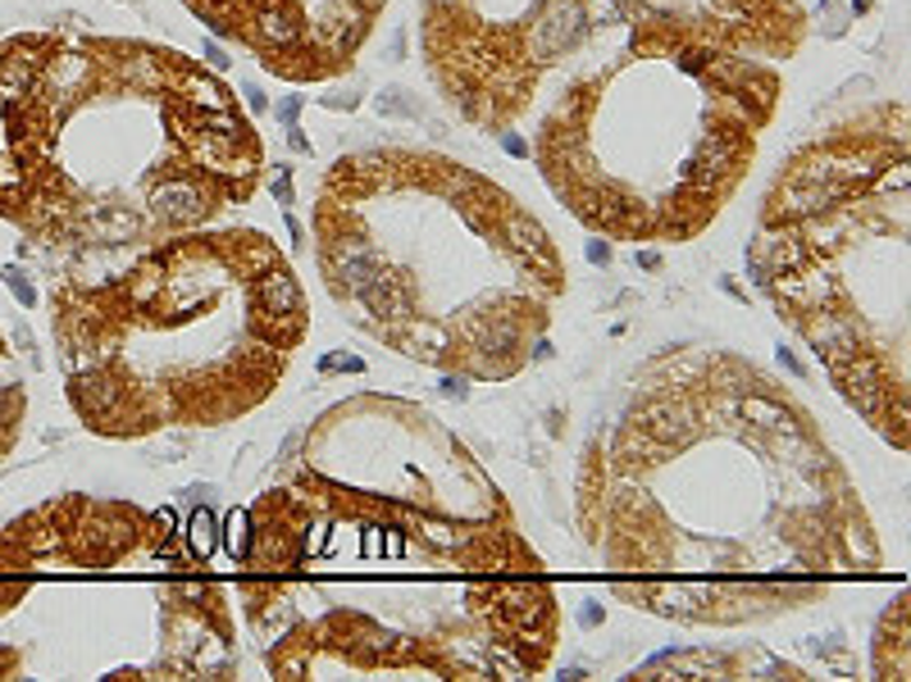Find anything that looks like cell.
Returning <instances> with one entry per match:
<instances>
[{"instance_id":"6da1fadb","label":"cell","mask_w":911,"mask_h":682,"mask_svg":"<svg viewBox=\"0 0 911 682\" xmlns=\"http://www.w3.org/2000/svg\"><path fill=\"white\" fill-rule=\"evenodd\" d=\"M256 300H260V315H269L273 323L288 319V323H301V309H306V296H301V283L283 269V264H269L256 273Z\"/></svg>"},{"instance_id":"7a4b0ae2","label":"cell","mask_w":911,"mask_h":682,"mask_svg":"<svg viewBox=\"0 0 911 682\" xmlns=\"http://www.w3.org/2000/svg\"><path fill=\"white\" fill-rule=\"evenodd\" d=\"M224 542H228V555H233V560H251L256 528H251V514H247V510H233V514L224 519Z\"/></svg>"},{"instance_id":"3957f363","label":"cell","mask_w":911,"mask_h":682,"mask_svg":"<svg viewBox=\"0 0 911 682\" xmlns=\"http://www.w3.org/2000/svg\"><path fill=\"white\" fill-rule=\"evenodd\" d=\"M743 419L747 423H756V428H788V414H784V406L779 400H771V396H743Z\"/></svg>"},{"instance_id":"277c9868","label":"cell","mask_w":911,"mask_h":682,"mask_svg":"<svg viewBox=\"0 0 911 682\" xmlns=\"http://www.w3.org/2000/svg\"><path fill=\"white\" fill-rule=\"evenodd\" d=\"M188 546H192L196 560H205V555L215 550V519H210V510H196L188 519Z\"/></svg>"},{"instance_id":"5b68a950","label":"cell","mask_w":911,"mask_h":682,"mask_svg":"<svg viewBox=\"0 0 911 682\" xmlns=\"http://www.w3.org/2000/svg\"><path fill=\"white\" fill-rule=\"evenodd\" d=\"M5 283H10V292H14L23 305H37V292H33V283H27V273L10 269V273H5Z\"/></svg>"},{"instance_id":"8992f818","label":"cell","mask_w":911,"mask_h":682,"mask_svg":"<svg viewBox=\"0 0 911 682\" xmlns=\"http://www.w3.org/2000/svg\"><path fill=\"white\" fill-rule=\"evenodd\" d=\"M338 368H347V374H360L364 364H360L356 355H324V360H319V374H338Z\"/></svg>"},{"instance_id":"52a82bcc","label":"cell","mask_w":911,"mask_h":682,"mask_svg":"<svg viewBox=\"0 0 911 682\" xmlns=\"http://www.w3.org/2000/svg\"><path fill=\"white\" fill-rule=\"evenodd\" d=\"M779 364H784V368H788V374H794V378H807V368L798 364V355H794V351H784V346H779Z\"/></svg>"},{"instance_id":"ba28073f","label":"cell","mask_w":911,"mask_h":682,"mask_svg":"<svg viewBox=\"0 0 911 682\" xmlns=\"http://www.w3.org/2000/svg\"><path fill=\"white\" fill-rule=\"evenodd\" d=\"M442 396H456V400H465V396H470L465 378H442Z\"/></svg>"},{"instance_id":"9c48e42d","label":"cell","mask_w":911,"mask_h":682,"mask_svg":"<svg viewBox=\"0 0 911 682\" xmlns=\"http://www.w3.org/2000/svg\"><path fill=\"white\" fill-rule=\"evenodd\" d=\"M588 260L593 264H606V260H611V246H606V241H588Z\"/></svg>"},{"instance_id":"30bf717a","label":"cell","mask_w":911,"mask_h":682,"mask_svg":"<svg viewBox=\"0 0 911 682\" xmlns=\"http://www.w3.org/2000/svg\"><path fill=\"white\" fill-rule=\"evenodd\" d=\"M580 624H584V628H597V624H601V605H584V610H580Z\"/></svg>"},{"instance_id":"8fae6325","label":"cell","mask_w":911,"mask_h":682,"mask_svg":"<svg viewBox=\"0 0 911 682\" xmlns=\"http://www.w3.org/2000/svg\"><path fill=\"white\" fill-rule=\"evenodd\" d=\"M633 264H643V269H661V255H656V251H638V255H633Z\"/></svg>"},{"instance_id":"7c38bea8","label":"cell","mask_w":911,"mask_h":682,"mask_svg":"<svg viewBox=\"0 0 911 682\" xmlns=\"http://www.w3.org/2000/svg\"><path fill=\"white\" fill-rule=\"evenodd\" d=\"M296 105H301V101H283V105H279V118L292 123V118H296Z\"/></svg>"}]
</instances>
